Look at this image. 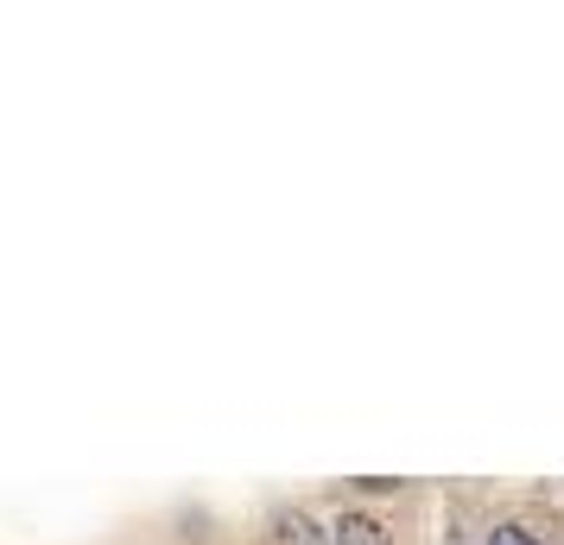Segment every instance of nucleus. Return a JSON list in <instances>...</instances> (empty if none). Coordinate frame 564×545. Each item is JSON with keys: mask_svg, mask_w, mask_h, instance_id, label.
Wrapping results in <instances>:
<instances>
[{"mask_svg": "<svg viewBox=\"0 0 564 545\" xmlns=\"http://www.w3.org/2000/svg\"><path fill=\"white\" fill-rule=\"evenodd\" d=\"M280 545H324V539H317V526H311L305 514H285L280 520Z\"/></svg>", "mask_w": 564, "mask_h": 545, "instance_id": "nucleus-2", "label": "nucleus"}, {"mask_svg": "<svg viewBox=\"0 0 564 545\" xmlns=\"http://www.w3.org/2000/svg\"><path fill=\"white\" fill-rule=\"evenodd\" d=\"M336 545H387V526L368 514H343L336 520Z\"/></svg>", "mask_w": 564, "mask_h": 545, "instance_id": "nucleus-1", "label": "nucleus"}, {"mask_svg": "<svg viewBox=\"0 0 564 545\" xmlns=\"http://www.w3.org/2000/svg\"><path fill=\"white\" fill-rule=\"evenodd\" d=\"M488 545H539V539H533V533H520V526H501Z\"/></svg>", "mask_w": 564, "mask_h": 545, "instance_id": "nucleus-3", "label": "nucleus"}]
</instances>
